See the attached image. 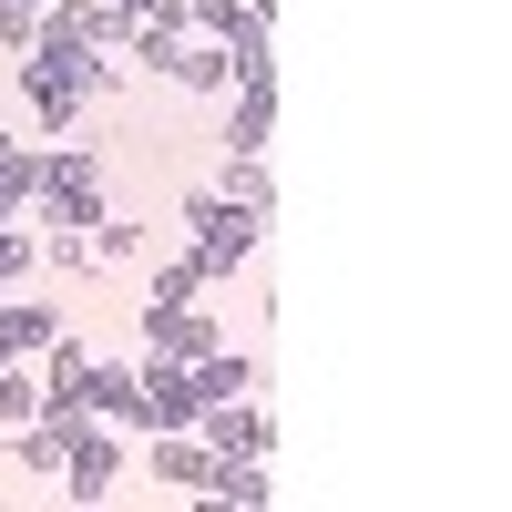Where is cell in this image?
<instances>
[{
  "label": "cell",
  "mask_w": 512,
  "mask_h": 512,
  "mask_svg": "<svg viewBox=\"0 0 512 512\" xmlns=\"http://www.w3.org/2000/svg\"><path fill=\"white\" fill-rule=\"evenodd\" d=\"M144 297H205V267L195 256H164V267L144 277Z\"/></svg>",
  "instance_id": "obj_17"
},
{
  "label": "cell",
  "mask_w": 512,
  "mask_h": 512,
  "mask_svg": "<svg viewBox=\"0 0 512 512\" xmlns=\"http://www.w3.org/2000/svg\"><path fill=\"white\" fill-rule=\"evenodd\" d=\"M144 256V226H123L113 205H103V226H93V267H134Z\"/></svg>",
  "instance_id": "obj_15"
},
{
  "label": "cell",
  "mask_w": 512,
  "mask_h": 512,
  "mask_svg": "<svg viewBox=\"0 0 512 512\" xmlns=\"http://www.w3.org/2000/svg\"><path fill=\"white\" fill-rule=\"evenodd\" d=\"M216 195H236V205H256V216H267V154H226V175H216Z\"/></svg>",
  "instance_id": "obj_12"
},
{
  "label": "cell",
  "mask_w": 512,
  "mask_h": 512,
  "mask_svg": "<svg viewBox=\"0 0 512 512\" xmlns=\"http://www.w3.org/2000/svg\"><path fill=\"white\" fill-rule=\"evenodd\" d=\"M216 338H226V328L205 318L195 297H154V308H144V359H205Z\"/></svg>",
  "instance_id": "obj_4"
},
{
  "label": "cell",
  "mask_w": 512,
  "mask_h": 512,
  "mask_svg": "<svg viewBox=\"0 0 512 512\" xmlns=\"http://www.w3.org/2000/svg\"><path fill=\"white\" fill-rule=\"evenodd\" d=\"M41 410V379H21L11 359H0V420H31Z\"/></svg>",
  "instance_id": "obj_19"
},
{
  "label": "cell",
  "mask_w": 512,
  "mask_h": 512,
  "mask_svg": "<svg viewBox=\"0 0 512 512\" xmlns=\"http://www.w3.org/2000/svg\"><path fill=\"white\" fill-rule=\"evenodd\" d=\"M144 472L164 492H205V472H216V451H205L195 431H144Z\"/></svg>",
  "instance_id": "obj_6"
},
{
  "label": "cell",
  "mask_w": 512,
  "mask_h": 512,
  "mask_svg": "<svg viewBox=\"0 0 512 512\" xmlns=\"http://www.w3.org/2000/svg\"><path fill=\"white\" fill-rule=\"evenodd\" d=\"M31 41H41V11L31 0H0V52H31Z\"/></svg>",
  "instance_id": "obj_18"
},
{
  "label": "cell",
  "mask_w": 512,
  "mask_h": 512,
  "mask_svg": "<svg viewBox=\"0 0 512 512\" xmlns=\"http://www.w3.org/2000/svg\"><path fill=\"white\" fill-rule=\"evenodd\" d=\"M72 502H113V482H123V431L113 420H93V410H72L62 420V472H52Z\"/></svg>",
  "instance_id": "obj_3"
},
{
  "label": "cell",
  "mask_w": 512,
  "mask_h": 512,
  "mask_svg": "<svg viewBox=\"0 0 512 512\" xmlns=\"http://www.w3.org/2000/svg\"><path fill=\"white\" fill-rule=\"evenodd\" d=\"M41 267V236H21V216H0V287H21Z\"/></svg>",
  "instance_id": "obj_16"
},
{
  "label": "cell",
  "mask_w": 512,
  "mask_h": 512,
  "mask_svg": "<svg viewBox=\"0 0 512 512\" xmlns=\"http://www.w3.org/2000/svg\"><path fill=\"white\" fill-rule=\"evenodd\" d=\"M134 379H144V410H134V431H195V410H205V400H195L185 359H144Z\"/></svg>",
  "instance_id": "obj_5"
},
{
  "label": "cell",
  "mask_w": 512,
  "mask_h": 512,
  "mask_svg": "<svg viewBox=\"0 0 512 512\" xmlns=\"http://www.w3.org/2000/svg\"><path fill=\"white\" fill-rule=\"evenodd\" d=\"M175 11H185V31L226 41V52H256V41H267V21H256L246 0H175Z\"/></svg>",
  "instance_id": "obj_9"
},
{
  "label": "cell",
  "mask_w": 512,
  "mask_h": 512,
  "mask_svg": "<svg viewBox=\"0 0 512 512\" xmlns=\"http://www.w3.org/2000/svg\"><path fill=\"white\" fill-rule=\"evenodd\" d=\"M52 338H62V308H11V297H0V349H11V359L52 349Z\"/></svg>",
  "instance_id": "obj_10"
},
{
  "label": "cell",
  "mask_w": 512,
  "mask_h": 512,
  "mask_svg": "<svg viewBox=\"0 0 512 512\" xmlns=\"http://www.w3.org/2000/svg\"><path fill=\"white\" fill-rule=\"evenodd\" d=\"M267 492H277V482L256 472V461H216V472H205V502H236V512H246V502H267Z\"/></svg>",
  "instance_id": "obj_11"
},
{
  "label": "cell",
  "mask_w": 512,
  "mask_h": 512,
  "mask_svg": "<svg viewBox=\"0 0 512 512\" xmlns=\"http://www.w3.org/2000/svg\"><path fill=\"white\" fill-rule=\"evenodd\" d=\"M31 11H41V0H31Z\"/></svg>",
  "instance_id": "obj_21"
},
{
  "label": "cell",
  "mask_w": 512,
  "mask_h": 512,
  "mask_svg": "<svg viewBox=\"0 0 512 512\" xmlns=\"http://www.w3.org/2000/svg\"><path fill=\"white\" fill-rule=\"evenodd\" d=\"M256 205H236V195H216V185H185V256L205 267V287L216 277H236L246 256H256Z\"/></svg>",
  "instance_id": "obj_1"
},
{
  "label": "cell",
  "mask_w": 512,
  "mask_h": 512,
  "mask_svg": "<svg viewBox=\"0 0 512 512\" xmlns=\"http://www.w3.org/2000/svg\"><path fill=\"white\" fill-rule=\"evenodd\" d=\"M31 205H41V226H82V236H93L103 226V154L52 134V154L31 164Z\"/></svg>",
  "instance_id": "obj_2"
},
{
  "label": "cell",
  "mask_w": 512,
  "mask_h": 512,
  "mask_svg": "<svg viewBox=\"0 0 512 512\" xmlns=\"http://www.w3.org/2000/svg\"><path fill=\"white\" fill-rule=\"evenodd\" d=\"M31 144H11V134H0V216H21V205H31Z\"/></svg>",
  "instance_id": "obj_13"
},
{
  "label": "cell",
  "mask_w": 512,
  "mask_h": 512,
  "mask_svg": "<svg viewBox=\"0 0 512 512\" xmlns=\"http://www.w3.org/2000/svg\"><path fill=\"white\" fill-rule=\"evenodd\" d=\"M113 11H123V21H154V11H175V0H113Z\"/></svg>",
  "instance_id": "obj_20"
},
{
  "label": "cell",
  "mask_w": 512,
  "mask_h": 512,
  "mask_svg": "<svg viewBox=\"0 0 512 512\" xmlns=\"http://www.w3.org/2000/svg\"><path fill=\"white\" fill-rule=\"evenodd\" d=\"M82 410L113 420V431H134V410H144V379L123 369V359H93V379H82Z\"/></svg>",
  "instance_id": "obj_8"
},
{
  "label": "cell",
  "mask_w": 512,
  "mask_h": 512,
  "mask_svg": "<svg viewBox=\"0 0 512 512\" xmlns=\"http://www.w3.org/2000/svg\"><path fill=\"white\" fill-rule=\"evenodd\" d=\"M41 267H52V277H93V236H82V226H52V236H41Z\"/></svg>",
  "instance_id": "obj_14"
},
{
  "label": "cell",
  "mask_w": 512,
  "mask_h": 512,
  "mask_svg": "<svg viewBox=\"0 0 512 512\" xmlns=\"http://www.w3.org/2000/svg\"><path fill=\"white\" fill-rule=\"evenodd\" d=\"M164 82H185L195 103H226V93H236V52H226V41H205V31H185V52H175Z\"/></svg>",
  "instance_id": "obj_7"
}]
</instances>
